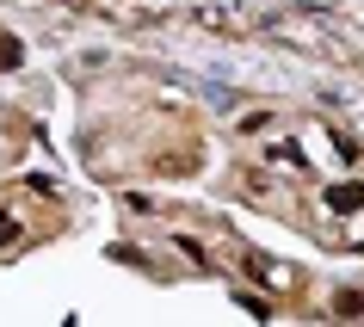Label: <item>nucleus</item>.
<instances>
[{
    "mask_svg": "<svg viewBox=\"0 0 364 327\" xmlns=\"http://www.w3.org/2000/svg\"><path fill=\"white\" fill-rule=\"evenodd\" d=\"M327 210L333 216H358L364 210V186L352 179V186H327Z\"/></svg>",
    "mask_w": 364,
    "mask_h": 327,
    "instance_id": "1",
    "label": "nucleus"
},
{
    "mask_svg": "<svg viewBox=\"0 0 364 327\" xmlns=\"http://www.w3.org/2000/svg\"><path fill=\"white\" fill-rule=\"evenodd\" d=\"M173 247L186 253V259H192V266H198V272H210V266H216L210 253H204V241H192V235H179V241H173Z\"/></svg>",
    "mask_w": 364,
    "mask_h": 327,
    "instance_id": "2",
    "label": "nucleus"
},
{
    "mask_svg": "<svg viewBox=\"0 0 364 327\" xmlns=\"http://www.w3.org/2000/svg\"><path fill=\"white\" fill-rule=\"evenodd\" d=\"M266 161H272V167H278V161H284L290 173H303V154L290 149V142H272V149H266Z\"/></svg>",
    "mask_w": 364,
    "mask_h": 327,
    "instance_id": "3",
    "label": "nucleus"
},
{
    "mask_svg": "<svg viewBox=\"0 0 364 327\" xmlns=\"http://www.w3.org/2000/svg\"><path fill=\"white\" fill-rule=\"evenodd\" d=\"M333 309H340V315H364V296H358V290H340V303H333Z\"/></svg>",
    "mask_w": 364,
    "mask_h": 327,
    "instance_id": "4",
    "label": "nucleus"
},
{
    "mask_svg": "<svg viewBox=\"0 0 364 327\" xmlns=\"http://www.w3.org/2000/svg\"><path fill=\"white\" fill-rule=\"evenodd\" d=\"M154 167H161V173H186V167H192V154H161Z\"/></svg>",
    "mask_w": 364,
    "mask_h": 327,
    "instance_id": "5",
    "label": "nucleus"
}]
</instances>
